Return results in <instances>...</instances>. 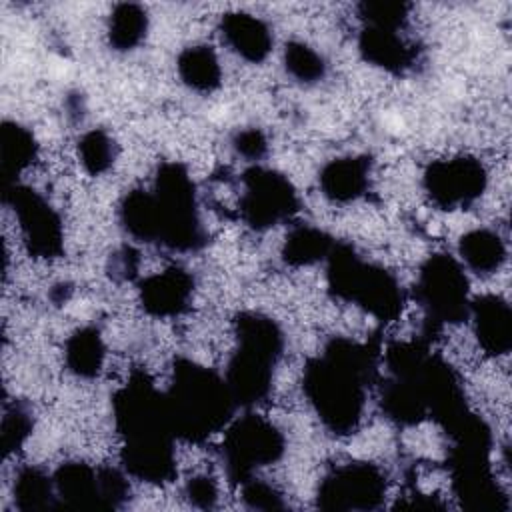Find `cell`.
Here are the masks:
<instances>
[{"mask_svg":"<svg viewBox=\"0 0 512 512\" xmlns=\"http://www.w3.org/2000/svg\"><path fill=\"white\" fill-rule=\"evenodd\" d=\"M122 222L132 236L158 240L176 250H192L204 240L194 184L180 164L160 168L154 194L132 192L122 204Z\"/></svg>","mask_w":512,"mask_h":512,"instance_id":"1","label":"cell"},{"mask_svg":"<svg viewBox=\"0 0 512 512\" xmlns=\"http://www.w3.org/2000/svg\"><path fill=\"white\" fill-rule=\"evenodd\" d=\"M372 368V352L348 340H334L306 368L304 390L330 430L344 434L358 424Z\"/></svg>","mask_w":512,"mask_h":512,"instance_id":"2","label":"cell"},{"mask_svg":"<svg viewBox=\"0 0 512 512\" xmlns=\"http://www.w3.org/2000/svg\"><path fill=\"white\" fill-rule=\"evenodd\" d=\"M164 400L172 432L190 440L218 430L234 406L226 380L190 362L178 364Z\"/></svg>","mask_w":512,"mask_h":512,"instance_id":"3","label":"cell"},{"mask_svg":"<svg viewBox=\"0 0 512 512\" xmlns=\"http://www.w3.org/2000/svg\"><path fill=\"white\" fill-rule=\"evenodd\" d=\"M238 350L228 366V390L234 404H256L270 388L282 336L270 318L244 314L238 318Z\"/></svg>","mask_w":512,"mask_h":512,"instance_id":"4","label":"cell"},{"mask_svg":"<svg viewBox=\"0 0 512 512\" xmlns=\"http://www.w3.org/2000/svg\"><path fill=\"white\" fill-rule=\"evenodd\" d=\"M328 258V280L336 296L364 306L382 320L400 312L402 294L388 272L362 262L348 246L332 248Z\"/></svg>","mask_w":512,"mask_h":512,"instance_id":"5","label":"cell"},{"mask_svg":"<svg viewBox=\"0 0 512 512\" xmlns=\"http://www.w3.org/2000/svg\"><path fill=\"white\" fill-rule=\"evenodd\" d=\"M416 294L434 322H458L470 312L466 274L446 254H436L422 266Z\"/></svg>","mask_w":512,"mask_h":512,"instance_id":"6","label":"cell"},{"mask_svg":"<svg viewBox=\"0 0 512 512\" xmlns=\"http://www.w3.org/2000/svg\"><path fill=\"white\" fill-rule=\"evenodd\" d=\"M240 212L252 228H270L296 212L298 198L292 184L278 172L250 168L242 176Z\"/></svg>","mask_w":512,"mask_h":512,"instance_id":"7","label":"cell"},{"mask_svg":"<svg viewBox=\"0 0 512 512\" xmlns=\"http://www.w3.org/2000/svg\"><path fill=\"white\" fill-rule=\"evenodd\" d=\"M282 436L266 420L250 414L236 422L224 442L226 466L232 478L246 482L254 468L274 462L282 454Z\"/></svg>","mask_w":512,"mask_h":512,"instance_id":"8","label":"cell"},{"mask_svg":"<svg viewBox=\"0 0 512 512\" xmlns=\"http://www.w3.org/2000/svg\"><path fill=\"white\" fill-rule=\"evenodd\" d=\"M6 202L12 204L24 240L36 256L52 258L62 250V226L56 212L42 196L26 186H6Z\"/></svg>","mask_w":512,"mask_h":512,"instance_id":"9","label":"cell"},{"mask_svg":"<svg viewBox=\"0 0 512 512\" xmlns=\"http://www.w3.org/2000/svg\"><path fill=\"white\" fill-rule=\"evenodd\" d=\"M424 186L440 208H464L482 194L486 172L482 164L472 158L438 160L428 168Z\"/></svg>","mask_w":512,"mask_h":512,"instance_id":"10","label":"cell"},{"mask_svg":"<svg viewBox=\"0 0 512 512\" xmlns=\"http://www.w3.org/2000/svg\"><path fill=\"white\" fill-rule=\"evenodd\" d=\"M382 474L368 464H346L334 470L322 484L324 508H370L384 492Z\"/></svg>","mask_w":512,"mask_h":512,"instance_id":"11","label":"cell"},{"mask_svg":"<svg viewBox=\"0 0 512 512\" xmlns=\"http://www.w3.org/2000/svg\"><path fill=\"white\" fill-rule=\"evenodd\" d=\"M478 342L488 354H506L512 344V312L500 296H482L470 304Z\"/></svg>","mask_w":512,"mask_h":512,"instance_id":"12","label":"cell"},{"mask_svg":"<svg viewBox=\"0 0 512 512\" xmlns=\"http://www.w3.org/2000/svg\"><path fill=\"white\" fill-rule=\"evenodd\" d=\"M142 304L156 316H172L186 308L192 296V278L178 268L164 270L142 282Z\"/></svg>","mask_w":512,"mask_h":512,"instance_id":"13","label":"cell"},{"mask_svg":"<svg viewBox=\"0 0 512 512\" xmlns=\"http://www.w3.org/2000/svg\"><path fill=\"white\" fill-rule=\"evenodd\" d=\"M360 50L366 60L390 72H404L416 62V46L406 42L398 28L366 26L360 36Z\"/></svg>","mask_w":512,"mask_h":512,"instance_id":"14","label":"cell"},{"mask_svg":"<svg viewBox=\"0 0 512 512\" xmlns=\"http://www.w3.org/2000/svg\"><path fill=\"white\" fill-rule=\"evenodd\" d=\"M222 36L228 46L248 62H260L272 48L268 26L252 14L234 12L222 18Z\"/></svg>","mask_w":512,"mask_h":512,"instance_id":"15","label":"cell"},{"mask_svg":"<svg viewBox=\"0 0 512 512\" xmlns=\"http://www.w3.org/2000/svg\"><path fill=\"white\" fill-rule=\"evenodd\" d=\"M368 172L370 162L366 158H338L322 170L320 186L330 200L350 202L366 190Z\"/></svg>","mask_w":512,"mask_h":512,"instance_id":"16","label":"cell"},{"mask_svg":"<svg viewBox=\"0 0 512 512\" xmlns=\"http://www.w3.org/2000/svg\"><path fill=\"white\" fill-rule=\"evenodd\" d=\"M460 256L476 274H492L502 266L506 248L496 232L482 228L462 236Z\"/></svg>","mask_w":512,"mask_h":512,"instance_id":"17","label":"cell"},{"mask_svg":"<svg viewBox=\"0 0 512 512\" xmlns=\"http://www.w3.org/2000/svg\"><path fill=\"white\" fill-rule=\"evenodd\" d=\"M178 70L182 80L198 92H210L220 84L218 58L208 46L186 48L178 58Z\"/></svg>","mask_w":512,"mask_h":512,"instance_id":"18","label":"cell"},{"mask_svg":"<svg viewBox=\"0 0 512 512\" xmlns=\"http://www.w3.org/2000/svg\"><path fill=\"white\" fill-rule=\"evenodd\" d=\"M104 360V346L100 334L92 328L78 330L66 346V362L78 376H94L100 372Z\"/></svg>","mask_w":512,"mask_h":512,"instance_id":"19","label":"cell"},{"mask_svg":"<svg viewBox=\"0 0 512 512\" xmlns=\"http://www.w3.org/2000/svg\"><path fill=\"white\" fill-rule=\"evenodd\" d=\"M330 238L312 226H300L290 232L284 246V258L290 264H312L322 260L332 250Z\"/></svg>","mask_w":512,"mask_h":512,"instance_id":"20","label":"cell"},{"mask_svg":"<svg viewBox=\"0 0 512 512\" xmlns=\"http://www.w3.org/2000/svg\"><path fill=\"white\" fill-rule=\"evenodd\" d=\"M110 42L118 50H130L146 34V12L138 4H118L110 16Z\"/></svg>","mask_w":512,"mask_h":512,"instance_id":"21","label":"cell"},{"mask_svg":"<svg viewBox=\"0 0 512 512\" xmlns=\"http://www.w3.org/2000/svg\"><path fill=\"white\" fill-rule=\"evenodd\" d=\"M34 152L36 146L28 130L8 122L2 126V172L6 180L26 168L32 162Z\"/></svg>","mask_w":512,"mask_h":512,"instance_id":"22","label":"cell"},{"mask_svg":"<svg viewBox=\"0 0 512 512\" xmlns=\"http://www.w3.org/2000/svg\"><path fill=\"white\" fill-rule=\"evenodd\" d=\"M286 70L302 82H316L324 76V60L312 48L300 42H292L284 52Z\"/></svg>","mask_w":512,"mask_h":512,"instance_id":"23","label":"cell"},{"mask_svg":"<svg viewBox=\"0 0 512 512\" xmlns=\"http://www.w3.org/2000/svg\"><path fill=\"white\" fill-rule=\"evenodd\" d=\"M78 152H80L82 164L86 166V170L90 174H100V172H104L114 162V144L100 130L88 132L80 140Z\"/></svg>","mask_w":512,"mask_h":512,"instance_id":"24","label":"cell"},{"mask_svg":"<svg viewBox=\"0 0 512 512\" xmlns=\"http://www.w3.org/2000/svg\"><path fill=\"white\" fill-rule=\"evenodd\" d=\"M408 6L404 2H364L360 4V14L368 26L378 28H402L406 22Z\"/></svg>","mask_w":512,"mask_h":512,"instance_id":"25","label":"cell"},{"mask_svg":"<svg viewBox=\"0 0 512 512\" xmlns=\"http://www.w3.org/2000/svg\"><path fill=\"white\" fill-rule=\"evenodd\" d=\"M16 496L22 500L24 506H30V508L44 506L46 496H50V482L40 470L28 468L18 476Z\"/></svg>","mask_w":512,"mask_h":512,"instance_id":"26","label":"cell"},{"mask_svg":"<svg viewBox=\"0 0 512 512\" xmlns=\"http://www.w3.org/2000/svg\"><path fill=\"white\" fill-rule=\"evenodd\" d=\"M28 430H30L28 414L22 408H18V406L8 410L6 416H4V422H2V444H4V450L6 452H10L14 448L18 450V446L28 436Z\"/></svg>","mask_w":512,"mask_h":512,"instance_id":"27","label":"cell"},{"mask_svg":"<svg viewBox=\"0 0 512 512\" xmlns=\"http://www.w3.org/2000/svg\"><path fill=\"white\" fill-rule=\"evenodd\" d=\"M186 494L198 506H212L218 492H216V484L212 482V478L196 476V478H190V482L186 486Z\"/></svg>","mask_w":512,"mask_h":512,"instance_id":"28","label":"cell"},{"mask_svg":"<svg viewBox=\"0 0 512 512\" xmlns=\"http://www.w3.org/2000/svg\"><path fill=\"white\" fill-rule=\"evenodd\" d=\"M244 498L250 502V506L254 508H278L280 500L278 494L262 482H250L244 488Z\"/></svg>","mask_w":512,"mask_h":512,"instance_id":"29","label":"cell"},{"mask_svg":"<svg viewBox=\"0 0 512 512\" xmlns=\"http://www.w3.org/2000/svg\"><path fill=\"white\" fill-rule=\"evenodd\" d=\"M236 150L246 158H260L266 152V140L258 130H244L234 140Z\"/></svg>","mask_w":512,"mask_h":512,"instance_id":"30","label":"cell"}]
</instances>
